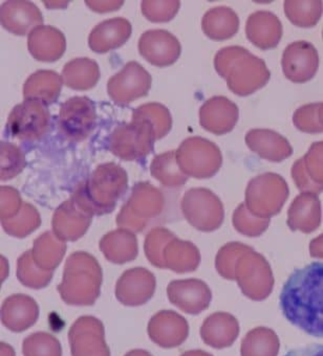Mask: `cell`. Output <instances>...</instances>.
<instances>
[{"instance_id":"41","label":"cell","mask_w":323,"mask_h":356,"mask_svg":"<svg viewBox=\"0 0 323 356\" xmlns=\"http://www.w3.org/2000/svg\"><path fill=\"white\" fill-rule=\"evenodd\" d=\"M18 280L24 286L32 289H42L51 283L54 272L41 270L33 260L32 250H26L17 260Z\"/></svg>"},{"instance_id":"43","label":"cell","mask_w":323,"mask_h":356,"mask_svg":"<svg viewBox=\"0 0 323 356\" xmlns=\"http://www.w3.org/2000/svg\"><path fill=\"white\" fill-rule=\"evenodd\" d=\"M24 356H62L60 341L47 332H35L22 343Z\"/></svg>"},{"instance_id":"40","label":"cell","mask_w":323,"mask_h":356,"mask_svg":"<svg viewBox=\"0 0 323 356\" xmlns=\"http://www.w3.org/2000/svg\"><path fill=\"white\" fill-rule=\"evenodd\" d=\"M132 119L144 120L155 131V140L165 138L173 128V118L166 106L159 103H147L132 111Z\"/></svg>"},{"instance_id":"35","label":"cell","mask_w":323,"mask_h":356,"mask_svg":"<svg viewBox=\"0 0 323 356\" xmlns=\"http://www.w3.org/2000/svg\"><path fill=\"white\" fill-rule=\"evenodd\" d=\"M61 76L65 86L84 92L96 86L100 79V68L95 60L77 58L64 65Z\"/></svg>"},{"instance_id":"9","label":"cell","mask_w":323,"mask_h":356,"mask_svg":"<svg viewBox=\"0 0 323 356\" xmlns=\"http://www.w3.org/2000/svg\"><path fill=\"white\" fill-rule=\"evenodd\" d=\"M155 136L150 124L132 119L130 123L118 126L107 140L109 151L122 161H141L155 149Z\"/></svg>"},{"instance_id":"46","label":"cell","mask_w":323,"mask_h":356,"mask_svg":"<svg viewBox=\"0 0 323 356\" xmlns=\"http://www.w3.org/2000/svg\"><path fill=\"white\" fill-rule=\"evenodd\" d=\"M1 181H6L19 175L26 168V155L22 149L11 143L1 142Z\"/></svg>"},{"instance_id":"12","label":"cell","mask_w":323,"mask_h":356,"mask_svg":"<svg viewBox=\"0 0 323 356\" xmlns=\"http://www.w3.org/2000/svg\"><path fill=\"white\" fill-rule=\"evenodd\" d=\"M49 122L51 115L45 104L24 100L12 109L6 130L13 138L32 142L40 140L49 131Z\"/></svg>"},{"instance_id":"34","label":"cell","mask_w":323,"mask_h":356,"mask_svg":"<svg viewBox=\"0 0 323 356\" xmlns=\"http://www.w3.org/2000/svg\"><path fill=\"white\" fill-rule=\"evenodd\" d=\"M202 29L204 34L211 40H227L237 34L239 18L230 8H212L203 17Z\"/></svg>"},{"instance_id":"11","label":"cell","mask_w":323,"mask_h":356,"mask_svg":"<svg viewBox=\"0 0 323 356\" xmlns=\"http://www.w3.org/2000/svg\"><path fill=\"white\" fill-rule=\"evenodd\" d=\"M96 105L88 97H72L60 107L58 128L70 142L86 140L96 127Z\"/></svg>"},{"instance_id":"26","label":"cell","mask_w":323,"mask_h":356,"mask_svg":"<svg viewBox=\"0 0 323 356\" xmlns=\"http://www.w3.org/2000/svg\"><path fill=\"white\" fill-rule=\"evenodd\" d=\"M132 24L127 19L111 18L93 29L88 37V45L95 53H109L125 44L132 36Z\"/></svg>"},{"instance_id":"29","label":"cell","mask_w":323,"mask_h":356,"mask_svg":"<svg viewBox=\"0 0 323 356\" xmlns=\"http://www.w3.org/2000/svg\"><path fill=\"white\" fill-rule=\"evenodd\" d=\"M28 49L33 58L38 61L55 62L65 51V36L54 26H40L29 34Z\"/></svg>"},{"instance_id":"8","label":"cell","mask_w":323,"mask_h":356,"mask_svg":"<svg viewBox=\"0 0 323 356\" xmlns=\"http://www.w3.org/2000/svg\"><path fill=\"white\" fill-rule=\"evenodd\" d=\"M178 165L188 177L207 179L213 177L223 165L219 147L206 138L191 136L186 138L175 150Z\"/></svg>"},{"instance_id":"19","label":"cell","mask_w":323,"mask_h":356,"mask_svg":"<svg viewBox=\"0 0 323 356\" xmlns=\"http://www.w3.org/2000/svg\"><path fill=\"white\" fill-rule=\"evenodd\" d=\"M147 332L155 345L171 349L185 343L189 335V324L178 312L161 310L149 321Z\"/></svg>"},{"instance_id":"2","label":"cell","mask_w":323,"mask_h":356,"mask_svg":"<svg viewBox=\"0 0 323 356\" xmlns=\"http://www.w3.org/2000/svg\"><path fill=\"white\" fill-rule=\"evenodd\" d=\"M127 189V172L116 163H105L77 186L70 198L92 216H102L115 210Z\"/></svg>"},{"instance_id":"14","label":"cell","mask_w":323,"mask_h":356,"mask_svg":"<svg viewBox=\"0 0 323 356\" xmlns=\"http://www.w3.org/2000/svg\"><path fill=\"white\" fill-rule=\"evenodd\" d=\"M68 341L72 356H111L104 325L95 316H81L74 321L68 331Z\"/></svg>"},{"instance_id":"39","label":"cell","mask_w":323,"mask_h":356,"mask_svg":"<svg viewBox=\"0 0 323 356\" xmlns=\"http://www.w3.org/2000/svg\"><path fill=\"white\" fill-rule=\"evenodd\" d=\"M283 8L287 19L299 28H313L322 17V1L320 0H287Z\"/></svg>"},{"instance_id":"37","label":"cell","mask_w":323,"mask_h":356,"mask_svg":"<svg viewBox=\"0 0 323 356\" xmlns=\"http://www.w3.org/2000/svg\"><path fill=\"white\" fill-rule=\"evenodd\" d=\"M281 341L273 329L256 327L246 334L240 346L242 356H278Z\"/></svg>"},{"instance_id":"21","label":"cell","mask_w":323,"mask_h":356,"mask_svg":"<svg viewBox=\"0 0 323 356\" xmlns=\"http://www.w3.org/2000/svg\"><path fill=\"white\" fill-rule=\"evenodd\" d=\"M237 105L223 96L212 97L200 108V124L206 131L215 136L229 134L237 124Z\"/></svg>"},{"instance_id":"51","label":"cell","mask_w":323,"mask_h":356,"mask_svg":"<svg viewBox=\"0 0 323 356\" xmlns=\"http://www.w3.org/2000/svg\"><path fill=\"white\" fill-rule=\"evenodd\" d=\"M86 5L97 13H107L119 10L124 5V1H86Z\"/></svg>"},{"instance_id":"54","label":"cell","mask_w":323,"mask_h":356,"mask_svg":"<svg viewBox=\"0 0 323 356\" xmlns=\"http://www.w3.org/2000/svg\"><path fill=\"white\" fill-rule=\"evenodd\" d=\"M0 348H1V356H15L13 348L7 343H0Z\"/></svg>"},{"instance_id":"13","label":"cell","mask_w":323,"mask_h":356,"mask_svg":"<svg viewBox=\"0 0 323 356\" xmlns=\"http://www.w3.org/2000/svg\"><path fill=\"white\" fill-rule=\"evenodd\" d=\"M152 84L150 74L136 61L124 65L107 83L109 98L119 105H127L148 95Z\"/></svg>"},{"instance_id":"27","label":"cell","mask_w":323,"mask_h":356,"mask_svg":"<svg viewBox=\"0 0 323 356\" xmlns=\"http://www.w3.org/2000/svg\"><path fill=\"white\" fill-rule=\"evenodd\" d=\"M245 140L252 152L272 163H281L293 154L289 140L273 130H250L246 134Z\"/></svg>"},{"instance_id":"22","label":"cell","mask_w":323,"mask_h":356,"mask_svg":"<svg viewBox=\"0 0 323 356\" xmlns=\"http://www.w3.org/2000/svg\"><path fill=\"white\" fill-rule=\"evenodd\" d=\"M42 13L38 7L26 0L6 1L0 9L1 26L12 34L24 36L42 26Z\"/></svg>"},{"instance_id":"36","label":"cell","mask_w":323,"mask_h":356,"mask_svg":"<svg viewBox=\"0 0 323 356\" xmlns=\"http://www.w3.org/2000/svg\"><path fill=\"white\" fill-rule=\"evenodd\" d=\"M31 250L33 260L39 268L54 272L64 258L66 243L60 240L53 232H45L35 240Z\"/></svg>"},{"instance_id":"32","label":"cell","mask_w":323,"mask_h":356,"mask_svg":"<svg viewBox=\"0 0 323 356\" xmlns=\"http://www.w3.org/2000/svg\"><path fill=\"white\" fill-rule=\"evenodd\" d=\"M99 248L107 260L113 264H125L134 261L139 254L136 236L125 229H115L103 236Z\"/></svg>"},{"instance_id":"15","label":"cell","mask_w":323,"mask_h":356,"mask_svg":"<svg viewBox=\"0 0 323 356\" xmlns=\"http://www.w3.org/2000/svg\"><path fill=\"white\" fill-rule=\"evenodd\" d=\"M157 289V279L144 267L126 270L116 284V298L124 306L138 307L152 299Z\"/></svg>"},{"instance_id":"23","label":"cell","mask_w":323,"mask_h":356,"mask_svg":"<svg viewBox=\"0 0 323 356\" xmlns=\"http://www.w3.org/2000/svg\"><path fill=\"white\" fill-rule=\"evenodd\" d=\"M322 140L314 143L308 153L292 167V177L301 193L319 195L322 192Z\"/></svg>"},{"instance_id":"42","label":"cell","mask_w":323,"mask_h":356,"mask_svg":"<svg viewBox=\"0 0 323 356\" xmlns=\"http://www.w3.org/2000/svg\"><path fill=\"white\" fill-rule=\"evenodd\" d=\"M3 231L15 238H26L41 225L38 210L33 204L24 202L20 212L13 218L1 220Z\"/></svg>"},{"instance_id":"38","label":"cell","mask_w":323,"mask_h":356,"mask_svg":"<svg viewBox=\"0 0 323 356\" xmlns=\"http://www.w3.org/2000/svg\"><path fill=\"white\" fill-rule=\"evenodd\" d=\"M150 173L153 178L167 188L182 187L188 181V176L178 165L175 150L155 155L151 161Z\"/></svg>"},{"instance_id":"3","label":"cell","mask_w":323,"mask_h":356,"mask_svg":"<svg viewBox=\"0 0 323 356\" xmlns=\"http://www.w3.org/2000/svg\"><path fill=\"white\" fill-rule=\"evenodd\" d=\"M214 67L230 90L239 97L258 92L271 78L266 62L242 47H227L217 51Z\"/></svg>"},{"instance_id":"24","label":"cell","mask_w":323,"mask_h":356,"mask_svg":"<svg viewBox=\"0 0 323 356\" xmlns=\"http://www.w3.org/2000/svg\"><path fill=\"white\" fill-rule=\"evenodd\" d=\"M0 312L3 326L12 332L19 333L36 324L39 318V306L30 296L16 293L3 301Z\"/></svg>"},{"instance_id":"1","label":"cell","mask_w":323,"mask_h":356,"mask_svg":"<svg viewBox=\"0 0 323 356\" xmlns=\"http://www.w3.org/2000/svg\"><path fill=\"white\" fill-rule=\"evenodd\" d=\"M322 262L296 270L283 285L281 308L294 326L313 337H322Z\"/></svg>"},{"instance_id":"25","label":"cell","mask_w":323,"mask_h":356,"mask_svg":"<svg viewBox=\"0 0 323 356\" xmlns=\"http://www.w3.org/2000/svg\"><path fill=\"white\" fill-rule=\"evenodd\" d=\"M283 33V24L272 12H255L249 16L246 24L248 40L262 51L275 49L281 42Z\"/></svg>"},{"instance_id":"30","label":"cell","mask_w":323,"mask_h":356,"mask_svg":"<svg viewBox=\"0 0 323 356\" xmlns=\"http://www.w3.org/2000/svg\"><path fill=\"white\" fill-rule=\"evenodd\" d=\"M287 225L291 231L310 234L321 223V202L318 195L304 192L299 194L287 211Z\"/></svg>"},{"instance_id":"7","label":"cell","mask_w":323,"mask_h":356,"mask_svg":"<svg viewBox=\"0 0 323 356\" xmlns=\"http://www.w3.org/2000/svg\"><path fill=\"white\" fill-rule=\"evenodd\" d=\"M234 281L240 291L253 301H264L274 289V276L268 260L250 246L234 267Z\"/></svg>"},{"instance_id":"10","label":"cell","mask_w":323,"mask_h":356,"mask_svg":"<svg viewBox=\"0 0 323 356\" xmlns=\"http://www.w3.org/2000/svg\"><path fill=\"white\" fill-rule=\"evenodd\" d=\"M181 209L188 223L204 233L216 231L225 219L223 202L206 188L188 190L182 198Z\"/></svg>"},{"instance_id":"28","label":"cell","mask_w":323,"mask_h":356,"mask_svg":"<svg viewBox=\"0 0 323 356\" xmlns=\"http://www.w3.org/2000/svg\"><path fill=\"white\" fill-rule=\"evenodd\" d=\"M239 331V323L235 316L228 312H215L203 323L200 337L214 349H225L235 343Z\"/></svg>"},{"instance_id":"44","label":"cell","mask_w":323,"mask_h":356,"mask_svg":"<svg viewBox=\"0 0 323 356\" xmlns=\"http://www.w3.org/2000/svg\"><path fill=\"white\" fill-rule=\"evenodd\" d=\"M234 229L247 237H260L268 229L270 219L260 218L254 216L246 208L245 202L235 209L232 217Z\"/></svg>"},{"instance_id":"48","label":"cell","mask_w":323,"mask_h":356,"mask_svg":"<svg viewBox=\"0 0 323 356\" xmlns=\"http://www.w3.org/2000/svg\"><path fill=\"white\" fill-rule=\"evenodd\" d=\"M249 248V245L242 242H229L221 248L215 258V268L219 276L226 280L234 281V267L236 262L240 254Z\"/></svg>"},{"instance_id":"47","label":"cell","mask_w":323,"mask_h":356,"mask_svg":"<svg viewBox=\"0 0 323 356\" xmlns=\"http://www.w3.org/2000/svg\"><path fill=\"white\" fill-rule=\"evenodd\" d=\"M322 102L304 105L294 113V126L306 134H321L322 126Z\"/></svg>"},{"instance_id":"20","label":"cell","mask_w":323,"mask_h":356,"mask_svg":"<svg viewBox=\"0 0 323 356\" xmlns=\"http://www.w3.org/2000/svg\"><path fill=\"white\" fill-rule=\"evenodd\" d=\"M93 217L70 198L62 202L54 213L53 233L62 241H77L90 229Z\"/></svg>"},{"instance_id":"50","label":"cell","mask_w":323,"mask_h":356,"mask_svg":"<svg viewBox=\"0 0 323 356\" xmlns=\"http://www.w3.org/2000/svg\"><path fill=\"white\" fill-rule=\"evenodd\" d=\"M0 194H1V220L13 218L20 212L24 204L19 192L15 188L3 186L0 188Z\"/></svg>"},{"instance_id":"16","label":"cell","mask_w":323,"mask_h":356,"mask_svg":"<svg viewBox=\"0 0 323 356\" xmlns=\"http://www.w3.org/2000/svg\"><path fill=\"white\" fill-rule=\"evenodd\" d=\"M281 66L285 78L291 82H308L318 70V51L308 41H295L285 47Z\"/></svg>"},{"instance_id":"6","label":"cell","mask_w":323,"mask_h":356,"mask_svg":"<svg viewBox=\"0 0 323 356\" xmlns=\"http://www.w3.org/2000/svg\"><path fill=\"white\" fill-rule=\"evenodd\" d=\"M287 181L279 174L267 172L252 178L246 189V208L254 216L270 219L281 213L289 198Z\"/></svg>"},{"instance_id":"17","label":"cell","mask_w":323,"mask_h":356,"mask_svg":"<svg viewBox=\"0 0 323 356\" xmlns=\"http://www.w3.org/2000/svg\"><path fill=\"white\" fill-rule=\"evenodd\" d=\"M169 302L185 314L196 316L206 310L212 300V291L200 279L175 280L167 286Z\"/></svg>"},{"instance_id":"55","label":"cell","mask_w":323,"mask_h":356,"mask_svg":"<svg viewBox=\"0 0 323 356\" xmlns=\"http://www.w3.org/2000/svg\"><path fill=\"white\" fill-rule=\"evenodd\" d=\"M181 356H213L208 352L203 351V350H189V351L184 352Z\"/></svg>"},{"instance_id":"18","label":"cell","mask_w":323,"mask_h":356,"mask_svg":"<svg viewBox=\"0 0 323 356\" xmlns=\"http://www.w3.org/2000/svg\"><path fill=\"white\" fill-rule=\"evenodd\" d=\"M139 51L148 63L157 67L173 65L182 53L181 43L165 30H149L139 40Z\"/></svg>"},{"instance_id":"52","label":"cell","mask_w":323,"mask_h":356,"mask_svg":"<svg viewBox=\"0 0 323 356\" xmlns=\"http://www.w3.org/2000/svg\"><path fill=\"white\" fill-rule=\"evenodd\" d=\"M285 356H322V346L310 345L299 349L292 350Z\"/></svg>"},{"instance_id":"5","label":"cell","mask_w":323,"mask_h":356,"mask_svg":"<svg viewBox=\"0 0 323 356\" xmlns=\"http://www.w3.org/2000/svg\"><path fill=\"white\" fill-rule=\"evenodd\" d=\"M164 194L148 181H140L132 188L127 202L118 214L117 225L132 233L144 231L165 208Z\"/></svg>"},{"instance_id":"4","label":"cell","mask_w":323,"mask_h":356,"mask_svg":"<svg viewBox=\"0 0 323 356\" xmlns=\"http://www.w3.org/2000/svg\"><path fill=\"white\" fill-rule=\"evenodd\" d=\"M103 272L98 260L90 252H74L66 259L63 278L57 286L64 303L92 306L100 297Z\"/></svg>"},{"instance_id":"56","label":"cell","mask_w":323,"mask_h":356,"mask_svg":"<svg viewBox=\"0 0 323 356\" xmlns=\"http://www.w3.org/2000/svg\"><path fill=\"white\" fill-rule=\"evenodd\" d=\"M124 356H152V354L150 352L146 351V350L134 349L127 352Z\"/></svg>"},{"instance_id":"31","label":"cell","mask_w":323,"mask_h":356,"mask_svg":"<svg viewBox=\"0 0 323 356\" xmlns=\"http://www.w3.org/2000/svg\"><path fill=\"white\" fill-rule=\"evenodd\" d=\"M162 260L164 270L186 274L194 272L200 266V252L196 244L175 236L163 250Z\"/></svg>"},{"instance_id":"45","label":"cell","mask_w":323,"mask_h":356,"mask_svg":"<svg viewBox=\"0 0 323 356\" xmlns=\"http://www.w3.org/2000/svg\"><path fill=\"white\" fill-rule=\"evenodd\" d=\"M175 237V234L165 227H155L147 234L144 242L145 256L153 266L163 268L162 254L166 244Z\"/></svg>"},{"instance_id":"33","label":"cell","mask_w":323,"mask_h":356,"mask_svg":"<svg viewBox=\"0 0 323 356\" xmlns=\"http://www.w3.org/2000/svg\"><path fill=\"white\" fill-rule=\"evenodd\" d=\"M62 83V76L54 70H38L24 83V100L38 101L45 106L53 104L61 94Z\"/></svg>"},{"instance_id":"49","label":"cell","mask_w":323,"mask_h":356,"mask_svg":"<svg viewBox=\"0 0 323 356\" xmlns=\"http://www.w3.org/2000/svg\"><path fill=\"white\" fill-rule=\"evenodd\" d=\"M143 15L149 22L155 24H164L171 22L179 13L181 3L178 0L168 1H157V0H146L141 3Z\"/></svg>"},{"instance_id":"53","label":"cell","mask_w":323,"mask_h":356,"mask_svg":"<svg viewBox=\"0 0 323 356\" xmlns=\"http://www.w3.org/2000/svg\"><path fill=\"white\" fill-rule=\"evenodd\" d=\"M310 252L313 258L322 259V234L310 242Z\"/></svg>"}]
</instances>
